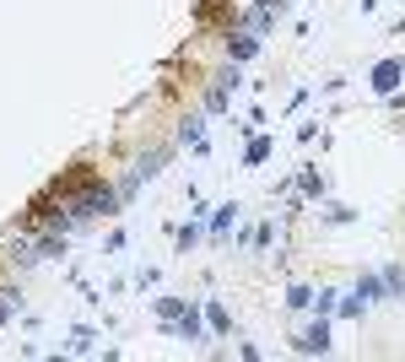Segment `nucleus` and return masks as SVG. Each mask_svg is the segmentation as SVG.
Listing matches in <instances>:
<instances>
[{"instance_id":"obj_2","label":"nucleus","mask_w":405,"mask_h":362,"mask_svg":"<svg viewBox=\"0 0 405 362\" xmlns=\"http://www.w3.org/2000/svg\"><path fill=\"white\" fill-rule=\"evenodd\" d=\"M324 346H330V330H324V325H313V330L297 335V352H324Z\"/></svg>"},{"instance_id":"obj_3","label":"nucleus","mask_w":405,"mask_h":362,"mask_svg":"<svg viewBox=\"0 0 405 362\" xmlns=\"http://www.w3.org/2000/svg\"><path fill=\"white\" fill-rule=\"evenodd\" d=\"M227 49H233V60H249V54H254V38H238V43H227Z\"/></svg>"},{"instance_id":"obj_4","label":"nucleus","mask_w":405,"mask_h":362,"mask_svg":"<svg viewBox=\"0 0 405 362\" xmlns=\"http://www.w3.org/2000/svg\"><path fill=\"white\" fill-rule=\"evenodd\" d=\"M0 319H6V303H0Z\"/></svg>"},{"instance_id":"obj_1","label":"nucleus","mask_w":405,"mask_h":362,"mask_svg":"<svg viewBox=\"0 0 405 362\" xmlns=\"http://www.w3.org/2000/svg\"><path fill=\"white\" fill-rule=\"evenodd\" d=\"M400 76H405L400 60H384V66L373 70V87H378V92H395V87H400Z\"/></svg>"}]
</instances>
